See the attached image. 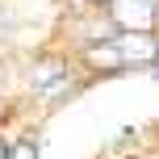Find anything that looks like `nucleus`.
Segmentation results:
<instances>
[{
    "mask_svg": "<svg viewBox=\"0 0 159 159\" xmlns=\"http://www.w3.org/2000/svg\"><path fill=\"white\" fill-rule=\"evenodd\" d=\"M159 55V42L151 34H126L121 38H109V42H96L88 46V63L101 67V71H121V67H143V63H155Z\"/></svg>",
    "mask_w": 159,
    "mask_h": 159,
    "instance_id": "obj_1",
    "label": "nucleus"
},
{
    "mask_svg": "<svg viewBox=\"0 0 159 159\" xmlns=\"http://www.w3.org/2000/svg\"><path fill=\"white\" fill-rule=\"evenodd\" d=\"M155 17H159L155 0H113V21L126 34H151Z\"/></svg>",
    "mask_w": 159,
    "mask_h": 159,
    "instance_id": "obj_2",
    "label": "nucleus"
},
{
    "mask_svg": "<svg viewBox=\"0 0 159 159\" xmlns=\"http://www.w3.org/2000/svg\"><path fill=\"white\" fill-rule=\"evenodd\" d=\"M30 84H34V92H42V96H59L71 84V71H67L63 63H55V59H42V63H34Z\"/></svg>",
    "mask_w": 159,
    "mask_h": 159,
    "instance_id": "obj_3",
    "label": "nucleus"
},
{
    "mask_svg": "<svg viewBox=\"0 0 159 159\" xmlns=\"http://www.w3.org/2000/svg\"><path fill=\"white\" fill-rule=\"evenodd\" d=\"M8 159H38V151H34V143H17L8 147Z\"/></svg>",
    "mask_w": 159,
    "mask_h": 159,
    "instance_id": "obj_4",
    "label": "nucleus"
},
{
    "mask_svg": "<svg viewBox=\"0 0 159 159\" xmlns=\"http://www.w3.org/2000/svg\"><path fill=\"white\" fill-rule=\"evenodd\" d=\"M0 159H8V147H4V143H0Z\"/></svg>",
    "mask_w": 159,
    "mask_h": 159,
    "instance_id": "obj_5",
    "label": "nucleus"
},
{
    "mask_svg": "<svg viewBox=\"0 0 159 159\" xmlns=\"http://www.w3.org/2000/svg\"><path fill=\"white\" fill-rule=\"evenodd\" d=\"M151 67H155V80H159V55H155V63H151Z\"/></svg>",
    "mask_w": 159,
    "mask_h": 159,
    "instance_id": "obj_6",
    "label": "nucleus"
}]
</instances>
